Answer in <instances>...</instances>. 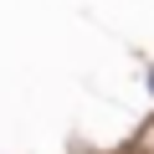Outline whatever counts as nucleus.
<instances>
[{
    "label": "nucleus",
    "mask_w": 154,
    "mask_h": 154,
    "mask_svg": "<svg viewBox=\"0 0 154 154\" xmlns=\"http://www.w3.org/2000/svg\"><path fill=\"white\" fill-rule=\"evenodd\" d=\"M144 88H149V98H154V67H149V72H144Z\"/></svg>",
    "instance_id": "nucleus-1"
}]
</instances>
